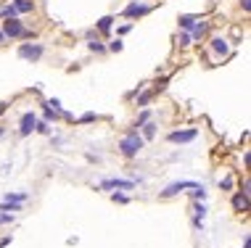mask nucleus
I'll return each instance as SVG.
<instances>
[{
    "label": "nucleus",
    "mask_w": 251,
    "mask_h": 248,
    "mask_svg": "<svg viewBox=\"0 0 251 248\" xmlns=\"http://www.w3.org/2000/svg\"><path fill=\"white\" fill-rule=\"evenodd\" d=\"M117 148H119V153H122L125 158H135L140 151L146 148V140L140 137L138 130H127L125 135L119 137V145H117Z\"/></svg>",
    "instance_id": "1"
},
{
    "label": "nucleus",
    "mask_w": 251,
    "mask_h": 248,
    "mask_svg": "<svg viewBox=\"0 0 251 248\" xmlns=\"http://www.w3.org/2000/svg\"><path fill=\"white\" fill-rule=\"evenodd\" d=\"M206 48H209V53H212V58L214 61H225V58H230L233 56V43L227 40V35H209V40H206Z\"/></svg>",
    "instance_id": "2"
},
{
    "label": "nucleus",
    "mask_w": 251,
    "mask_h": 248,
    "mask_svg": "<svg viewBox=\"0 0 251 248\" xmlns=\"http://www.w3.org/2000/svg\"><path fill=\"white\" fill-rule=\"evenodd\" d=\"M16 56L26 64H40L45 58V45L37 43V40H26V43H19Z\"/></svg>",
    "instance_id": "3"
},
{
    "label": "nucleus",
    "mask_w": 251,
    "mask_h": 248,
    "mask_svg": "<svg viewBox=\"0 0 251 248\" xmlns=\"http://www.w3.org/2000/svg\"><path fill=\"white\" fill-rule=\"evenodd\" d=\"M0 29H3V35L8 43H13V40H22L24 32H26V22L22 16H13V19H3L0 22Z\"/></svg>",
    "instance_id": "4"
},
{
    "label": "nucleus",
    "mask_w": 251,
    "mask_h": 248,
    "mask_svg": "<svg viewBox=\"0 0 251 248\" xmlns=\"http://www.w3.org/2000/svg\"><path fill=\"white\" fill-rule=\"evenodd\" d=\"M151 11H153V5L146 3V0H130V3L122 8V16H125L127 22H140V19H146Z\"/></svg>",
    "instance_id": "5"
},
{
    "label": "nucleus",
    "mask_w": 251,
    "mask_h": 248,
    "mask_svg": "<svg viewBox=\"0 0 251 248\" xmlns=\"http://www.w3.org/2000/svg\"><path fill=\"white\" fill-rule=\"evenodd\" d=\"M209 35H212V19H206V16H199L196 19V24L191 26V40H193V45H201V43H206Z\"/></svg>",
    "instance_id": "6"
},
{
    "label": "nucleus",
    "mask_w": 251,
    "mask_h": 248,
    "mask_svg": "<svg viewBox=\"0 0 251 248\" xmlns=\"http://www.w3.org/2000/svg\"><path fill=\"white\" fill-rule=\"evenodd\" d=\"M196 137H199V130H196V127H188V130H172L167 135V140L172 145H188V143H193Z\"/></svg>",
    "instance_id": "7"
},
{
    "label": "nucleus",
    "mask_w": 251,
    "mask_h": 248,
    "mask_svg": "<svg viewBox=\"0 0 251 248\" xmlns=\"http://www.w3.org/2000/svg\"><path fill=\"white\" fill-rule=\"evenodd\" d=\"M100 190H132L135 187V180H125V177H108V180H103V182L98 185Z\"/></svg>",
    "instance_id": "8"
},
{
    "label": "nucleus",
    "mask_w": 251,
    "mask_h": 248,
    "mask_svg": "<svg viewBox=\"0 0 251 248\" xmlns=\"http://www.w3.org/2000/svg\"><path fill=\"white\" fill-rule=\"evenodd\" d=\"M199 182H193V180H180V182H172V185H167L164 190L159 193L161 198H175V196H180V193H185V190H191V187H196Z\"/></svg>",
    "instance_id": "9"
},
{
    "label": "nucleus",
    "mask_w": 251,
    "mask_h": 248,
    "mask_svg": "<svg viewBox=\"0 0 251 248\" xmlns=\"http://www.w3.org/2000/svg\"><path fill=\"white\" fill-rule=\"evenodd\" d=\"M35 124H37V113L35 111H24L22 119H19V135L29 137L32 132H35Z\"/></svg>",
    "instance_id": "10"
},
{
    "label": "nucleus",
    "mask_w": 251,
    "mask_h": 248,
    "mask_svg": "<svg viewBox=\"0 0 251 248\" xmlns=\"http://www.w3.org/2000/svg\"><path fill=\"white\" fill-rule=\"evenodd\" d=\"M114 26H117V16H114V13H106V16H100L96 22V32L103 40H108V37H111V32H114Z\"/></svg>",
    "instance_id": "11"
},
{
    "label": "nucleus",
    "mask_w": 251,
    "mask_h": 248,
    "mask_svg": "<svg viewBox=\"0 0 251 248\" xmlns=\"http://www.w3.org/2000/svg\"><path fill=\"white\" fill-rule=\"evenodd\" d=\"M13 11H16V16H29V13L37 11V3L35 0H11Z\"/></svg>",
    "instance_id": "12"
},
{
    "label": "nucleus",
    "mask_w": 251,
    "mask_h": 248,
    "mask_svg": "<svg viewBox=\"0 0 251 248\" xmlns=\"http://www.w3.org/2000/svg\"><path fill=\"white\" fill-rule=\"evenodd\" d=\"M140 137H143L146 140V143H151V140L156 137V135H159V122H156V119L151 116V119H148V122L143 124V127H140Z\"/></svg>",
    "instance_id": "13"
},
{
    "label": "nucleus",
    "mask_w": 251,
    "mask_h": 248,
    "mask_svg": "<svg viewBox=\"0 0 251 248\" xmlns=\"http://www.w3.org/2000/svg\"><path fill=\"white\" fill-rule=\"evenodd\" d=\"M175 45H177L180 50H188L193 45V40H191V32H185V29H177V35H175Z\"/></svg>",
    "instance_id": "14"
},
{
    "label": "nucleus",
    "mask_w": 251,
    "mask_h": 248,
    "mask_svg": "<svg viewBox=\"0 0 251 248\" xmlns=\"http://www.w3.org/2000/svg\"><path fill=\"white\" fill-rule=\"evenodd\" d=\"M196 19H199V13H180V16H177V29L191 32V26L196 24Z\"/></svg>",
    "instance_id": "15"
},
{
    "label": "nucleus",
    "mask_w": 251,
    "mask_h": 248,
    "mask_svg": "<svg viewBox=\"0 0 251 248\" xmlns=\"http://www.w3.org/2000/svg\"><path fill=\"white\" fill-rule=\"evenodd\" d=\"M233 209L235 211H238V214H243V211H249V196H246V193H235V196H233Z\"/></svg>",
    "instance_id": "16"
},
{
    "label": "nucleus",
    "mask_w": 251,
    "mask_h": 248,
    "mask_svg": "<svg viewBox=\"0 0 251 248\" xmlns=\"http://www.w3.org/2000/svg\"><path fill=\"white\" fill-rule=\"evenodd\" d=\"M87 50L93 53V56H106V43L100 37H96V40H87Z\"/></svg>",
    "instance_id": "17"
},
{
    "label": "nucleus",
    "mask_w": 251,
    "mask_h": 248,
    "mask_svg": "<svg viewBox=\"0 0 251 248\" xmlns=\"http://www.w3.org/2000/svg\"><path fill=\"white\" fill-rule=\"evenodd\" d=\"M43 119L48 124H56V122H61L64 119V111H53V109H48V106L43 103Z\"/></svg>",
    "instance_id": "18"
},
{
    "label": "nucleus",
    "mask_w": 251,
    "mask_h": 248,
    "mask_svg": "<svg viewBox=\"0 0 251 248\" xmlns=\"http://www.w3.org/2000/svg\"><path fill=\"white\" fill-rule=\"evenodd\" d=\"M106 50L117 56V53H122V50H125V40H122V37H108V43H106Z\"/></svg>",
    "instance_id": "19"
},
{
    "label": "nucleus",
    "mask_w": 251,
    "mask_h": 248,
    "mask_svg": "<svg viewBox=\"0 0 251 248\" xmlns=\"http://www.w3.org/2000/svg\"><path fill=\"white\" fill-rule=\"evenodd\" d=\"M153 116V113L151 111H148V109H140V113H138V116H135V122L130 124V130H140V127H143L146 122H148V119H151Z\"/></svg>",
    "instance_id": "20"
},
{
    "label": "nucleus",
    "mask_w": 251,
    "mask_h": 248,
    "mask_svg": "<svg viewBox=\"0 0 251 248\" xmlns=\"http://www.w3.org/2000/svg\"><path fill=\"white\" fill-rule=\"evenodd\" d=\"M169 79H172L169 74H164V77H156V82H153L151 90L156 92V95H159V92H164V90H167V85H169Z\"/></svg>",
    "instance_id": "21"
},
{
    "label": "nucleus",
    "mask_w": 251,
    "mask_h": 248,
    "mask_svg": "<svg viewBox=\"0 0 251 248\" xmlns=\"http://www.w3.org/2000/svg\"><path fill=\"white\" fill-rule=\"evenodd\" d=\"M3 201H5V203H24V201H26V193H5Z\"/></svg>",
    "instance_id": "22"
},
{
    "label": "nucleus",
    "mask_w": 251,
    "mask_h": 248,
    "mask_svg": "<svg viewBox=\"0 0 251 248\" xmlns=\"http://www.w3.org/2000/svg\"><path fill=\"white\" fill-rule=\"evenodd\" d=\"M35 132H37V135H50V132H53V124H48L45 119H37Z\"/></svg>",
    "instance_id": "23"
},
{
    "label": "nucleus",
    "mask_w": 251,
    "mask_h": 248,
    "mask_svg": "<svg viewBox=\"0 0 251 248\" xmlns=\"http://www.w3.org/2000/svg\"><path fill=\"white\" fill-rule=\"evenodd\" d=\"M98 113H93V111H87V113H82L79 119H74V124H93V122H98Z\"/></svg>",
    "instance_id": "24"
},
{
    "label": "nucleus",
    "mask_w": 251,
    "mask_h": 248,
    "mask_svg": "<svg viewBox=\"0 0 251 248\" xmlns=\"http://www.w3.org/2000/svg\"><path fill=\"white\" fill-rule=\"evenodd\" d=\"M111 201H114V203H119V206H125V203H130V196H127L125 190H114L111 193Z\"/></svg>",
    "instance_id": "25"
},
{
    "label": "nucleus",
    "mask_w": 251,
    "mask_h": 248,
    "mask_svg": "<svg viewBox=\"0 0 251 248\" xmlns=\"http://www.w3.org/2000/svg\"><path fill=\"white\" fill-rule=\"evenodd\" d=\"M13 16H16V11H13L11 3H3V5H0V22H3V19H13Z\"/></svg>",
    "instance_id": "26"
},
{
    "label": "nucleus",
    "mask_w": 251,
    "mask_h": 248,
    "mask_svg": "<svg viewBox=\"0 0 251 248\" xmlns=\"http://www.w3.org/2000/svg\"><path fill=\"white\" fill-rule=\"evenodd\" d=\"M191 196H193V201H206V187H203V185L191 187Z\"/></svg>",
    "instance_id": "27"
},
{
    "label": "nucleus",
    "mask_w": 251,
    "mask_h": 248,
    "mask_svg": "<svg viewBox=\"0 0 251 248\" xmlns=\"http://www.w3.org/2000/svg\"><path fill=\"white\" fill-rule=\"evenodd\" d=\"M132 26H135L132 22H125V24H119V26H117V37H122V40H125V37L132 32Z\"/></svg>",
    "instance_id": "28"
},
{
    "label": "nucleus",
    "mask_w": 251,
    "mask_h": 248,
    "mask_svg": "<svg viewBox=\"0 0 251 248\" xmlns=\"http://www.w3.org/2000/svg\"><path fill=\"white\" fill-rule=\"evenodd\" d=\"M0 211H5V214H16V211H22V203H0Z\"/></svg>",
    "instance_id": "29"
},
{
    "label": "nucleus",
    "mask_w": 251,
    "mask_h": 248,
    "mask_svg": "<svg viewBox=\"0 0 251 248\" xmlns=\"http://www.w3.org/2000/svg\"><path fill=\"white\" fill-rule=\"evenodd\" d=\"M233 185H235L233 177H222V180H220V190H222V193H230V190H233Z\"/></svg>",
    "instance_id": "30"
},
{
    "label": "nucleus",
    "mask_w": 251,
    "mask_h": 248,
    "mask_svg": "<svg viewBox=\"0 0 251 248\" xmlns=\"http://www.w3.org/2000/svg\"><path fill=\"white\" fill-rule=\"evenodd\" d=\"M48 109H53V111H64V106H61V100L58 98H48V100H43Z\"/></svg>",
    "instance_id": "31"
},
{
    "label": "nucleus",
    "mask_w": 251,
    "mask_h": 248,
    "mask_svg": "<svg viewBox=\"0 0 251 248\" xmlns=\"http://www.w3.org/2000/svg\"><path fill=\"white\" fill-rule=\"evenodd\" d=\"M238 8L249 16V13H251V0H238Z\"/></svg>",
    "instance_id": "32"
},
{
    "label": "nucleus",
    "mask_w": 251,
    "mask_h": 248,
    "mask_svg": "<svg viewBox=\"0 0 251 248\" xmlns=\"http://www.w3.org/2000/svg\"><path fill=\"white\" fill-rule=\"evenodd\" d=\"M11 222H13V214H5V211L0 214V225H11Z\"/></svg>",
    "instance_id": "33"
},
{
    "label": "nucleus",
    "mask_w": 251,
    "mask_h": 248,
    "mask_svg": "<svg viewBox=\"0 0 251 248\" xmlns=\"http://www.w3.org/2000/svg\"><path fill=\"white\" fill-rule=\"evenodd\" d=\"M96 37H100L98 32H96V26H93V29H87V32H85V40H96ZM100 40H103V37H100Z\"/></svg>",
    "instance_id": "34"
},
{
    "label": "nucleus",
    "mask_w": 251,
    "mask_h": 248,
    "mask_svg": "<svg viewBox=\"0 0 251 248\" xmlns=\"http://www.w3.org/2000/svg\"><path fill=\"white\" fill-rule=\"evenodd\" d=\"M243 166H246V169H249V166H251V151H249V148L243 151Z\"/></svg>",
    "instance_id": "35"
},
{
    "label": "nucleus",
    "mask_w": 251,
    "mask_h": 248,
    "mask_svg": "<svg viewBox=\"0 0 251 248\" xmlns=\"http://www.w3.org/2000/svg\"><path fill=\"white\" fill-rule=\"evenodd\" d=\"M8 109H11L8 100H0V116H3V113H8Z\"/></svg>",
    "instance_id": "36"
},
{
    "label": "nucleus",
    "mask_w": 251,
    "mask_h": 248,
    "mask_svg": "<svg viewBox=\"0 0 251 248\" xmlns=\"http://www.w3.org/2000/svg\"><path fill=\"white\" fill-rule=\"evenodd\" d=\"M8 45V40H5V35H3V29H0V48H5Z\"/></svg>",
    "instance_id": "37"
},
{
    "label": "nucleus",
    "mask_w": 251,
    "mask_h": 248,
    "mask_svg": "<svg viewBox=\"0 0 251 248\" xmlns=\"http://www.w3.org/2000/svg\"><path fill=\"white\" fill-rule=\"evenodd\" d=\"M8 243H11V238H0V248H5Z\"/></svg>",
    "instance_id": "38"
},
{
    "label": "nucleus",
    "mask_w": 251,
    "mask_h": 248,
    "mask_svg": "<svg viewBox=\"0 0 251 248\" xmlns=\"http://www.w3.org/2000/svg\"><path fill=\"white\" fill-rule=\"evenodd\" d=\"M3 132H5V130H3V127H0V137H3Z\"/></svg>",
    "instance_id": "39"
}]
</instances>
